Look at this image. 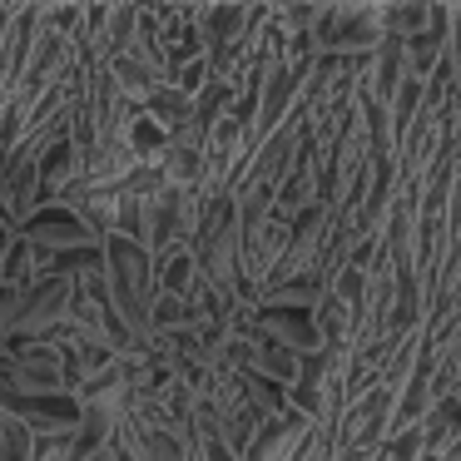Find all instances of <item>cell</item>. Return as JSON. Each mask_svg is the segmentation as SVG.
<instances>
[{
    "label": "cell",
    "instance_id": "cell-6",
    "mask_svg": "<svg viewBox=\"0 0 461 461\" xmlns=\"http://www.w3.org/2000/svg\"><path fill=\"white\" fill-rule=\"evenodd\" d=\"M0 461H35V437L11 411H0Z\"/></svg>",
    "mask_w": 461,
    "mask_h": 461
},
{
    "label": "cell",
    "instance_id": "cell-3",
    "mask_svg": "<svg viewBox=\"0 0 461 461\" xmlns=\"http://www.w3.org/2000/svg\"><path fill=\"white\" fill-rule=\"evenodd\" d=\"M149 288L164 293V298H184L199 288V253L194 243H174V249L149 253Z\"/></svg>",
    "mask_w": 461,
    "mask_h": 461
},
{
    "label": "cell",
    "instance_id": "cell-2",
    "mask_svg": "<svg viewBox=\"0 0 461 461\" xmlns=\"http://www.w3.org/2000/svg\"><path fill=\"white\" fill-rule=\"evenodd\" d=\"M21 239H25V243H35V249H45L50 258H75V253L100 249V243H95L90 233H85L80 223H75L70 213L60 209V203H50V209L31 213V219L21 223Z\"/></svg>",
    "mask_w": 461,
    "mask_h": 461
},
{
    "label": "cell",
    "instance_id": "cell-5",
    "mask_svg": "<svg viewBox=\"0 0 461 461\" xmlns=\"http://www.w3.org/2000/svg\"><path fill=\"white\" fill-rule=\"evenodd\" d=\"M377 25H382V41H411L431 25V5H382L377 11Z\"/></svg>",
    "mask_w": 461,
    "mask_h": 461
},
{
    "label": "cell",
    "instance_id": "cell-1",
    "mask_svg": "<svg viewBox=\"0 0 461 461\" xmlns=\"http://www.w3.org/2000/svg\"><path fill=\"white\" fill-rule=\"evenodd\" d=\"M70 298H75V283L65 278V273H50L41 288H31V293L21 298L11 328H5V348H15V342H45V338H50V332L65 322Z\"/></svg>",
    "mask_w": 461,
    "mask_h": 461
},
{
    "label": "cell",
    "instance_id": "cell-4",
    "mask_svg": "<svg viewBox=\"0 0 461 461\" xmlns=\"http://www.w3.org/2000/svg\"><path fill=\"white\" fill-rule=\"evenodd\" d=\"M308 431H312V421H303L298 411H283V417L263 421V431L253 437V447L239 461H298Z\"/></svg>",
    "mask_w": 461,
    "mask_h": 461
}]
</instances>
